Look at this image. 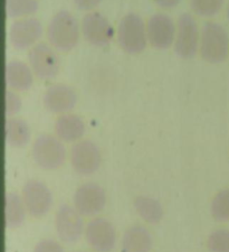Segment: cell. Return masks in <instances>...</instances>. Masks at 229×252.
<instances>
[{"mask_svg": "<svg viewBox=\"0 0 229 252\" xmlns=\"http://www.w3.org/2000/svg\"><path fill=\"white\" fill-rule=\"evenodd\" d=\"M175 32H177V25L167 14L157 13L150 16L146 22L148 42L157 50H167L173 45Z\"/></svg>", "mask_w": 229, "mask_h": 252, "instance_id": "cell-8", "label": "cell"}, {"mask_svg": "<svg viewBox=\"0 0 229 252\" xmlns=\"http://www.w3.org/2000/svg\"><path fill=\"white\" fill-rule=\"evenodd\" d=\"M207 248L210 252H229V231L220 229L210 233Z\"/></svg>", "mask_w": 229, "mask_h": 252, "instance_id": "cell-25", "label": "cell"}, {"mask_svg": "<svg viewBox=\"0 0 229 252\" xmlns=\"http://www.w3.org/2000/svg\"><path fill=\"white\" fill-rule=\"evenodd\" d=\"M138 214L150 224H157L161 221L163 210L160 203L149 196H138L133 202Z\"/></svg>", "mask_w": 229, "mask_h": 252, "instance_id": "cell-20", "label": "cell"}, {"mask_svg": "<svg viewBox=\"0 0 229 252\" xmlns=\"http://www.w3.org/2000/svg\"><path fill=\"white\" fill-rule=\"evenodd\" d=\"M23 202L31 217H44L51 209L52 194L43 182L30 180L23 188Z\"/></svg>", "mask_w": 229, "mask_h": 252, "instance_id": "cell-11", "label": "cell"}, {"mask_svg": "<svg viewBox=\"0 0 229 252\" xmlns=\"http://www.w3.org/2000/svg\"><path fill=\"white\" fill-rule=\"evenodd\" d=\"M32 252H64V249L55 240L44 239L35 246Z\"/></svg>", "mask_w": 229, "mask_h": 252, "instance_id": "cell-27", "label": "cell"}, {"mask_svg": "<svg viewBox=\"0 0 229 252\" xmlns=\"http://www.w3.org/2000/svg\"><path fill=\"white\" fill-rule=\"evenodd\" d=\"M46 36L51 45L60 52H69L80 39V25L74 15L67 10H59L51 18Z\"/></svg>", "mask_w": 229, "mask_h": 252, "instance_id": "cell-1", "label": "cell"}, {"mask_svg": "<svg viewBox=\"0 0 229 252\" xmlns=\"http://www.w3.org/2000/svg\"><path fill=\"white\" fill-rule=\"evenodd\" d=\"M155 5L162 8V9H172L177 7L181 0H153Z\"/></svg>", "mask_w": 229, "mask_h": 252, "instance_id": "cell-29", "label": "cell"}, {"mask_svg": "<svg viewBox=\"0 0 229 252\" xmlns=\"http://www.w3.org/2000/svg\"><path fill=\"white\" fill-rule=\"evenodd\" d=\"M211 215L216 221H229V189H223L216 194L211 202Z\"/></svg>", "mask_w": 229, "mask_h": 252, "instance_id": "cell-23", "label": "cell"}, {"mask_svg": "<svg viewBox=\"0 0 229 252\" xmlns=\"http://www.w3.org/2000/svg\"><path fill=\"white\" fill-rule=\"evenodd\" d=\"M105 192L95 183H85L77 188L74 194V207L77 212L85 217L95 215L105 205Z\"/></svg>", "mask_w": 229, "mask_h": 252, "instance_id": "cell-13", "label": "cell"}, {"mask_svg": "<svg viewBox=\"0 0 229 252\" xmlns=\"http://www.w3.org/2000/svg\"><path fill=\"white\" fill-rule=\"evenodd\" d=\"M25 210L23 198L17 194L8 193L5 200V221L6 226L14 229L22 224L25 219Z\"/></svg>", "mask_w": 229, "mask_h": 252, "instance_id": "cell-21", "label": "cell"}, {"mask_svg": "<svg viewBox=\"0 0 229 252\" xmlns=\"http://www.w3.org/2000/svg\"><path fill=\"white\" fill-rule=\"evenodd\" d=\"M55 227L59 239L64 242L77 241L83 232V222L81 214L75 207L63 204L58 207L55 215Z\"/></svg>", "mask_w": 229, "mask_h": 252, "instance_id": "cell-14", "label": "cell"}, {"mask_svg": "<svg viewBox=\"0 0 229 252\" xmlns=\"http://www.w3.org/2000/svg\"><path fill=\"white\" fill-rule=\"evenodd\" d=\"M69 160L73 169L80 175H91L101 165V153L91 140H81L73 145L69 152Z\"/></svg>", "mask_w": 229, "mask_h": 252, "instance_id": "cell-9", "label": "cell"}, {"mask_svg": "<svg viewBox=\"0 0 229 252\" xmlns=\"http://www.w3.org/2000/svg\"><path fill=\"white\" fill-rule=\"evenodd\" d=\"M6 83L16 91H26L31 87L34 73L31 68L22 61L13 60L6 64Z\"/></svg>", "mask_w": 229, "mask_h": 252, "instance_id": "cell-16", "label": "cell"}, {"mask_svg": "<svg viewBox=\"0 0 229 252\" xmlns=\"http://www.w3.org/2000/svg\"><path fill=\"white\" fill-rule=\"evenodd\" d=\"M225 0H190V7L199 17H214L222 10Z\"/></svg>", "mask_w": 229, "mask_h": 252, "instance_id": "cell-24", "label": "cell"}, {"mask_svg": "<svg viewBox=\"0 0 229 252\" xmlns=\"http://www.w3.org/2000/svg\"><path fill=\"white\" fill-rule=\"evenodd\" d=\"M116 38L118 45L125 53L140 54L149 43L146 24L138 14H126L118 24Z\"/></svg>", "mask_w": 229, "mask_h": 252, "instance_id": "cell-3", "label": "cell"}, {"mask_svg": "<svg viewBox=\"0 0 229 252\" xmlns=\"http://www.w3.org/2000/svg\"><path fill=\"white\" fill-rule=\"evenodd\" d=\"M28 62L34 75L43 81L53 80L59 71V59L51 44L37 43L28 52Z\"/></svg>", "mask_w": 229, "mask_h": 252, "instance_id": "cell-6", "label": "cell"}, {"mask_svg": "<svg viewBox=\"0 0 229 252\" xmlns=\"http://www.w3.org/2000/svg\"><path fill=\"white\" fill-rule=\"evenodd\" d=\"M226 14H227V18H228V20H229V3H228V6H227V10H226Z\"/></svg>", "mask_w": 229, "mask_h": 252, "instance_id": "cell-30", "label": "cell"}, {"mask_svg": "<svg viewBox=\"0 0 229 252\" xmlns=\"http://www.w3.org/2000/svg\"><path fill=\"white\" fill-rule=\"evenodd\" d=\"M102 2V0H74V5L81 11H91Z\"/></svg>", "mask_w": 229, "mask_h": 252, "instance_id": "cell-28", "label": "cell"}, {"mask_svg": "<svg viewBox=\"0 0 229 252\" xmlns=\"http://www.w3.org/2000/svg\"><path fill=\"white\" fill-rule=\"evenodd\" d=\"M81 32L91 45L103 47L111 43L114 30L109 19L99 11H89L81 23Z\"/></svg>", "mask_w": 229, "mask_h": 252, "instance_id": "cell-7", "label": "cell"}, {"mask_svg": "<svg viewBox=\"0 0 229 252\" xmlns=\"http://www.w3.org/2000/svg\"><path fill=\"white\" fill-rule=\"evenodd\" d=\"M31 156L35 164L45 170H54L63 165L66 150L63 142L52 135H40L31 147Z\"/></svg>", "mask_w": 229, "mask_h": 252, "instance_id": "cell-4", "label": "cell"}, {"mask_svg": "<svg viewBox=\"0 0 229 252\" xmlns=\"http://www.w3.org/2000/svg\"><path fill=\"white\" fill-rule=\"evenodd\" d=\"M37 0H6V14L9 18H24L38 10Z\"/></svg>", "mask_w": 229, "mask_h": 252, "instance_id": "cell-22", "label": "cell"}, {"mask_svg": "<svg viewBox=\"0 0 229 252\" xmlns=\"http://www.w3.org/2000/svg\"><path fill=\"white\" fill-rule=\"evenodd\" d=\"M77 95L74 89L67 84L56 83L47 88L43 96L45 108L52 113H67L75 107Z\"/></svg>", "mask_w": 229, "mask_h": 252, "instance_id": "cell-15", "label": "cell"}, {"mask_svg": "<svg viewBox=\"0 0 229 252\" xmlns=\"http://www.w3.org/2000/svg\"><path fill=\"white\" fill-rule=\"evenodd\" d=\"M42 35L43 26L37 18L24 17L11 24L8 38L16 50H26L36 45Z\"/></svg>", "mask_w": 229, "mask_h": 252, "instance_id": "cell-10", "label": "cell"}, {"mask_svg": "<svg viewBox=\"0 0 229 252\" xmlns=\"http://www.w3.org/2000/svg\"><path fill=\"white\" fill-rule=\"evenodd\" d=\"M85 239L97 252H110L116 241V233L111 222L104 218H95L85 227Z\"/></svg>", "mask_w": 229, "mask_h": 252, "instance_id": "cell-12", "label": "cell"}, {"mask_svg": "<svg viewBox=\"0 0 229 252\" xmlns=\"http://www.w3.org/2000/svg\"><path fill=\"white\" fill-rule=\"evenodd\" d=\"M5 101H6L5 110H6V116L8 118L13 117L16 115V113L19 112L20 108H22V100H20V97L16 94L14 91L11 90L6 91Z\"/></svg>", "mask_w": 229, "mask_h": 252, "instance_id": "cell-26", "label": "cell"}, {"mask_svg": "<svg viewBox=\"0 0 229 252\" xmlns=\"http://www.w3.org/2000/svg\"><path fill=\"white\" fill-rule=\"evenodd\" d=\"M152 246V235L142 225L129 227L122 238V252H150Z\"/></svg>", "mask_w": 229, "mask_h": 252, "instance_id": "cell-18", "label": "cell"}, {"mask_svg": "<svg viewBox=\"0 0 229 252\" xmlns=\"http://www.w3.org/2000/svg\"><path fill=\"white\" fill-rule=\"evenodd\" d=\"M199 52L203 61L211 64L223 63L229 54V35L222 24L206 22L200 31Z\"/></svg>", "mask_w": 229, "mask_h": 252, "instance_id": "cell-2", "label": "cell"}, {"mask_svg": "<svg viewBox=\"0 0 229 252\" xmlns=\"http://www.w3.org/2000/svg\"><path fill=\"white\" fill-rule=\"evenodd\" d=\"M6 142L11 147H24L30 138V130L25 120L9 117L5 124Z\"/></svg>", "mask_w": 229, "mask_h": 252, "instance_id": "cell-19", "label": "cell"}, {"mask_svg": "<svg viewBox=\"0 0 229 252\" xmlns=\"http://www.w3.org/2000/svg\"><path fill=\"white\" fill-rule=\"evenodd\" d=\"M177 32L174 38V52L181 59L195 58L199 51L200 32L194 16L182 13L177 20Z\"/></svg>", "mask_w": 229, "mask_h": 252, "instance_id": "cell-5", "label": "cell"}, {"mask_svg": "<svg viewBox=\"0 0 229 252\" xmlns=\"http://www.w3.org/2000/svg\"><path fill=\"white\" fill-rule=\"evenodd\" d=\"M85 132L82 118L73 113H63L55 121V133L58 139L65 142H74L81 139Z\"/></svg>", "mask_w": 229, "mask_h": 252, "instance_id": "cell-17", "label": "cell"}]
</instances>
